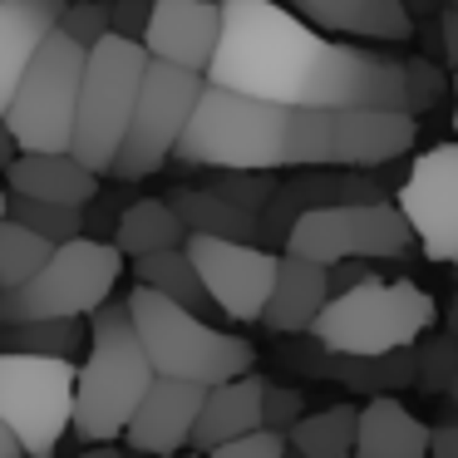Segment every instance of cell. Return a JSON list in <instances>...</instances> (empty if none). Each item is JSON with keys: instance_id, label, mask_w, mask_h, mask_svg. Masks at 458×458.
Returning <instances> with one entry per match:
<instances>
[{"instance_id": "cell-10", "label": "cell", "mask_w": 458, "mask_h": 458, "mask_svg": "<svg viewBox=\"0 0 458 458\" xmlns=\"http://www.w3.org/2000/svg\"><path fill=\"white\" fill-rule=\"evenodd\" d=\"M74 375H80V365L64 355L0 350V424L21 438L30 458L50 454L70 434Z\"/></svg>"}, {"instance_id": "cell-19", "label": "cell", "mask_w": 458, "mask_h": 458, "mask_svg": "<svg viewBox=\"0 0 458 458\" xmlns=\"http://www.w3.org/2000/svg\"><path fill=\"white\" fill-rule=\"evenodd\" d=\"M64 5L70 0H0V114L11 109L25 64L35 60L45 35L60 25Z\"/></svg>"}, {"instance_id": "cell-7", "label": "cell", "mask_w": 458, "mask_h": 458, "mask_svg": "<svg viewBox=\"0 0 458 458\" xmlns=\"http://www.w3.org/2000/svg\"><path fill=\"white\" fill-rule=\"evenodd\" d=\"M153 55L143 50V40L109 30L104 40L89 45L84 60V80H80V109H74V139L70 153H80L94 173L114 168L123 133H129L133 104H139V84Z\"/></svg>"}, {"instance_id": "cell-8", "label": "cell", "mask_w": 458, "mask_h": 458, "mask_svg": "<svg viewBox=\"0 0 458 458\" xmlns=\"http://www.w3.org/2000/svg\"><path fill=\"white\" fill-rule=\"evenodd\" d=\"M119 271H123V251L114 242L80 232V237L60 242L30 281L0 291V326H15V320H64V316L89 320L114 296Z\"/></svg>"}, {"instance_id": "cell-35", "label": "cell", "mask_w": 458, "mask_h": 458, "mask_svg": "<svg viewBox=\"0 0 458 458\" xmlns=\"http://www.w3.org/2000/svg\"><path fill=\"white\" fill-rule=\"evenodd\" d=\"M60 30H70L80 45L104 40V35L114 30V25H109V5H99V0H70L64 15H60Z\"/></svg>"}, {"instance_id": "cell-31", "label": "cell", "mask_w": 458, "mask_h": 458, "mask_svg": "<svg viewBox=\"0 0 458 458\" xmlns=\"http://www.w3.org/2000/svg\"><path fill=\"white\" fill-rule=\"evenodd\" d=\"M276 168H217V182L212 188L222 192V198H232L237 208H247V212H267V202L276 198V188L281 182L271 178Z\"/></svg>"}, {"instance_id": "cell-33", "label": "cell", "mask_w": 458, "mask_h": 458, "mask_svg": "<svg viewBox=\"0 0 458 458\" xmlns=\"http://www.w3.org/2000/svg\"><path fill=\"white\" fill-rule=\"evenodd\" d=\"M454 369H458V335L428 340V345L414 350V379H419L424 389H444Z\"/></svg>"}, {"instance_id": "cell-13", "label": "cell", "mask_w": 458, "mask_h": 458, "mask_svg": "<svg viewBox=\"0 0 458 458\" xmlns=\"http://www.w3.org/2000/svg\"><path fill=\"white\" fill-rule=\"evenodd\" d=\"M188 257L198 261V276L208 296L217 301L222 316L232 320H261L276 281V251L242 237H212V232H188Z\"/></svg>"}, {"instance_id": "cell-20", "label": "cell", "mask_w": 458, "mask_h": 458, "mask_svg": "<svg viewBox=\"0 0 458 458\" xmlns=\"http://www.w3.org/2000/svg\"><path fill=\"white\" fill-rule=\"evenodd\" d=\"M261 385H267V379H257L251 369L247 375H232V379L208 385L202 409H198V424H192V448L217 454L227 438L257 428L261 424Z\"/></svg>"}, {"instance_id": "cell-24", "label": "cell", "mask_w": 458, "mask_h": 458, "mask_svg": "<svg viewBox=\"0 0 458 458\" xmlns=\"http://www.w3.org/2000/svg\"><path fill=\"white\" fill-rule=\"evenodd\" d=\"M188 242V222L178 217L168 198H143L133 208H123V217L114 222V247L123 257H148L163 247H182Z\"/></svg>"}, {"instance_id": "cell-41", "label": "cell", "mask_w": 458, "mask_h": 458, "mask_svg": "<svg viewBox=\"0 0 458 458\" xmlns=\"http://www.w3.org/2000/svg\"><path fill=\"white\" fill-rule=\"evenodd\" d=\"M0 458H25V448H21V438L11 434V428L0 424Z\"/></svg>"}, {"instance_id": "cell-21", "label": "cell", "mask_w": 458, "mask_h": 458, "mask_svg": "<svg viewBox=\"0 0 458 458\" xmlns=\"http://www.w3.org/2000/svg\"><path fill=\"white\" fill-rule=\"evenodd\" d=\"M296 11L330 35H365L389 45L414 35V15L404 0H296Z\"/></svg>"}, {"instance_id": "cell-47", "label": "cell", "mask_w": 458, "mask_h": 458, "mask_svg": "<svg viewBox=\"0 0 458 458\" xmlns=\"http://www.w3.org/2000/svg\"><path fill=\"white\" fill-rule=\"evenodd\" d=\"M454 281H458V261H454Z\"/></svg>"}, {"instance_id": "cell-38", "label": "cell", "mask_w": 458, "mask_h": 458, "mask_svg": "<svg viewBox=\"0 0 458 458\" xmlns=\"http://www.w3.org/2000/svg\"><path fill=\"white\" fill-rule=\"evenodd\" d=\"M428 454L434 458H458V419L428 428Z\"/></svg>"}, {"instance_id": "cell-15", "label": "cell", "mask_w": 458, "mask_h": 458, "mask_svg": "<svg viewBox=\"0 0 458 458\" xmlns=\"http://www.w3.org/2000/svg\"><path fill=\"white\" fill-rule=\"evenodd\" d=\"M208 385L202 379H182V375H153V385L143 389L139 409H133L123 444L139 454H178L192 444V424Z\"/></svg>"}, {"instance_id": "cell-46", "label": "cell", "mask_w": 458, "mask_h": 458, "mask_svg": "<svg viewBox=\"0 0 458 458\" xmlns=\"http://www.w3.org/2000/svg\"><path fill=\"white\" fill-rule=\"evenodd\" d=\"M454 133H458V80H454Z\"/></svg>"}, {"instance_id": "cell-48", "label": "cell", "mask_w": 458, "mask_h": 458, "mask_svg": "<svg viewBox=\"0 0 458 458\" xmlns=\"http://www.w3.org/2000/svg\"><path fill=\"white\" fill-rule=\"evenodd\" d=\"M444 5H458V0H444Z\"/></svg>"}, {"instance_id": "cell-29", "label": "cell", "mask_w": 458, "mask_h": 458, "mask_svg": "<svg viewBox=\"0 0 458 458\" xmlns=\"http://www.w3.org/2000/svg\"><path fill=\"white\" fill-rule=\"evenodd\" d=\"M55 247H60V242H50V237H40L35 227H25V222L5 217L0 222V291L30 281L35 271L50 261Z\"/></svg>"}, {"instance_id": "cell-28", "label": "cell", "mask_w": 458, "mask_h": 458, "mask_svg": "<svg viewBox=\"0 0 458 458\" xmlns=\"http://www.w3.org/2000/svg\"><path fill=\"white\" fill-rule=\"evenodd\" d=\"M80 345H89V326H84V316L15 320V326H0V350H35V355L74 360V355H80Z\"/></svg>"}, {"instance_id": "cell-30", "label": "cell", "mask_w": 458, "mask_h": 458, "mask_svg": "<svg viewBox=\"0 0 458 458\" xmlns=\"http://www.w3.org/2000/svg\"><path fill=\"white\" fill-rule=\"evenodd\" d=\"M5 217L25 222V227H35L40 237L50 242H70L84 232V208H70V202H45V198H25V192H11V208H5Z\"/></svg>"}, {"instance_id": "cell-36", "label": "cell", "mask_w": 458, "mask_h": 458, "mask_svg": "<svg viewBox=\"0 0 458 458\" xmlns=\"http://www.w3.org/2000/svg\"><path fill=\"white\" fill-rule=\"evenodd\" d=\"M301 414H306V399H301V389H291V385H261V424L291 428Z\"/></svg>"}, {"instance_id": "cell-32", "label": "cell", "mask_w": 458, "mask_h": 458, "mask_svg": "<svg viewBox=\"0 0 458 458\" xmlns=\"http://www.w3.org/2000/svg\"><path fill=\"white\" fill-rule=\"evenodd\" d=\"M448 94V74L428 60H404V99L409 114H428Z\"/></svg>"}, {"instance_id": "cell-16", "label": "cell", "mask_w": 458, "mask_h": 458, "mask_svg": "<svg viewBox=\"0 0 458 458\" xmlns=\"http://www.w3.org/2000/svg\"><path fill=\"white\" fill-rule=\"evenodd\" d=\"M222 35V0H153L143 25V50L153 60H173L182 70L208 74Z\"/></svg>"}, {"instance_id": "cell-44", "label": "cell", "mask_w": 458, "mask_h": 458, "mask_svg": "<svg viewBox=\"0 0 458 458\" xmlns=\"http://www.w3.org/2000/svg\"><path fill=\"white\" fill-rule=\"evenodd\" d=\"M404 5H409V15H419V11H428L434 0H404Z\"/></svg>"}, {"instance_id": "cell-43", "label": "cell", "mask_w": 458, "mask_h": 458, "mask_svg": "<svg viewBox=\"0 0 458 458\" xmlns=\"http://www.w3.org/2000/svg\"><path fill=\"white\" fill-rule=\"evenodd\" d=\"M444 394H448V404H454V409H458V369H454V375H448V385H444Z\"/></svg>"}, {"instance_id": "cell-40", "label": "cell", "mask_w": 458, "mask_h": 458, "mask_svg": "<svg viewBox=\"0 0 458 458\" xmlns=\"http://www.w3.org/2000/svg\"><path fill=\"white\" fill-rule=\"evenodd\" d=\"M21 153V143H15V133H11V123H5V114H0V173L11 168V158Z\"/></svg>"}, {"instance_id": "cell-23", "label": "cell", "mask_w": 458, "mask_h": 458, "mask_svg": "<svg viewBox=\"0 0 458 458\" xmlns=\"http://www.w3.org/2000/svg\"><path fill=\"white\" fill-rule=\"evenodd\" d=\"M320 369L335 375L345 389H355L365 399L394 394V389L414 385V345H394V350H379V355H335V350H326Z\"/></svg>"}, {"instance_id": "cell-42", "label": "cell", "mask_w": 458, "mask_h": 458, "mask_svg": "<svg viewBox=\"0 0 458 458\" xmlns=\"http://www.w3.org/2000/svg\"><path fill=\"white\" fill-rule=\"evenodd\" d=\"M444 320H448V335H458V291H454V301H448Z\"/></svg>"}, {"instance_id": "cell-6", "label": "cell", "mask_w": 458, "mask_h": 458, "mask_svg": "<svg viewBox=\"0 0 458 458\" xmlns=\"http://www.w3.org/2000/svg\"><path fill=\"white\" fill-rule=\"evenodd\" d=\"M438 320V306L414 281H385L365 276L355 286L335 291L320 306L310 335L335 355H379L394 345H414Z\"/></svg>"}, {"instance_id": "cell-26", "label": "cell", "mask_w": 458, "mask_h": 458, "mask_svg": "<svg viewBox=\"0 0 458 458\" xmlns=\"http://www.w3.org/2000/svg\"><path fill=\"white\" fill-rule=\"evenodd\" d=\"M133 271H139L143 286L163 291V296L182 301L192 310H217V301L208 296L198 276V261L188 257V247H163V251H148V257H133Z\"/></svg>"}, {"instance_id": "cell-14", "label": "cell", "mask_w": 458, "mask_h": 458, "mask_svg": "<svg viewBox=\"0 0 458 458\" xmlns=\"http://www.w3.org/2000/svg\"><path fill=\"white\" fill-rule=\"evenodd\" d=\"M428 261H458V143L419 153L394 192Z\"/></svg>"}, {"instance_id": "cell-45", "label": "cell", "mask_w": 458, "mask_h": 458, "mask_svg": "<svg viewBox=\"0 0 458 458\" xmlns=\"http://www.w3.org/2000/svg\"><path fill=\"white\" fill-rule=\"evenodd\" d=\"M5 208H11V188H0V222H5Z\"/></svg>"}, {"instance_id": "cell-27", "label": "cell", "mask_w": 458, "mask_h": 458, "mask_svg": "<svg viewBox=\"0 0 458 458\" xmlns=\"http://www.w3.org/2000/svg\"><path fill=\"white\" fill-rule=\"evenodd\" d=\"M355 424H360L355 404H330L320 414H301L286 428V438L301 458H350L355 454Z\"/></svg>"}, {"instance_id": "cell-3", "label": "cell", "mask_w": 458, "mask_h": 458, "mask_svg": "<svg viewBox=\"0 0 458 458\" xmlns=\"http://www.w3.org/2000/svg\"><path fill=\"white\" fill-rule=\"evenodd\" d=\"M286 104L208 80L173 158L192 168H286Z\"/></svg>"}, {"instance_id": "cell-34", "label": "cell", "mask_w": 458, "mask_h": 458, "mask_svg": "<svg viewBox=\"0 0 458 458\" xmlns=\"http://www.w3.org/2000/svg\"><path fill=\"white\" fill-rule=\"evenodd\" d=\"M291 448L286 428H271V424H257L247 428V434L227 438V444L217 448V458H281Z\"/></svg>"}, {"instance_id": "cell-4", "label": "cell", "mask_w": 458, "mask_h": 458, "mask_svg": "<svg viewBox=\"0 0 458 458\" xmlns=\"http://www.w3.org/2000/svg\"><path fill=\"white\" fill-rule=\"evenodd\" d=\"M419 143V114L385 104L291 109L286 168H385Z\"/></svg>"}, {"instance_id": "cell-11", "label": "cell", "mask_w": 458, "mask_h": 458, "mask_svg": "<svg viewBox=\"0 0 458 458\" xmlns=\"http://www.w3.org/2000/svg\"><path fill=\"white\" fill-rule=\"evenodd\" d=\"M414 227L399 212V202H320L306 208L286 232V251L310 257L320 267L345 257H365V261H394L409 251Z\"/></svg>"}, {"instance_id": "cell-5", "label": "cell", "mask_w": 458, "mask_h": 458, "mask_svg": "<svg viewBox=\"0 0 458 458\" xmlns=\"http://www.w3.org/2000/svg\"><path fill=\"white\" fill-rule=\"evenodd\" d=\"M129 316L139 326V340H143V350H148L158 375H182V379L217 385V379L247 375L257 365L251 340L208 326L202 310L182 306V301L163 296V291L143 286V281L129 291Z\"/></svg>"}, {"instance_id": "cell-9", "label": "cell", "mask_w": 458, "mask_h": 458, "mask_svg": "<svg viewBox=\"0 0 458 458\" xmlns=\"http://www.w3.org/2000/svg\"><path fill=\"white\" fill-rule=\"evenodd\" d=\"M84 60H89V45H80L70 30L55 25V30L45 35V45L35 50V60L25 64L21 84H15L11 109H5V123H11L21 153L70 148Z\"/></svg>"}, {"instance_id": "cell-17", "label": "cell", "mask_w": 458, "mask_h": 458, "mask_svg": "<svg viewBox=\"0 0 458 458\" xmlns=\"http://www.w3.org/2000/svg\"><path fill=\"white\" fill-rule=\"evenodd\" d=\"M326 301H330V267L286 251V257H276V281H271L261 326L281 330V335H310Z\"/></svg>"}, {"instance_id": "cell-1", "label": "cell", "mask_w": 458, "mask_h": 458, "mask_svg": "<svg viewBox=\"0 0 458 458\" xmlns=\"http://www.w3.org/2000/svg\"><path fill=\"white\" fill-rule=\"evenodd\" d=\"M208 80L286 109H316V104L409 109L404 60L330 40L306 15L276 0H222V35Z\"/></svg>"}, {"instance_id": "cell-37", "label": "cell", "mask_w": 458, "mask_h": 458, "mask_svg": "<svg viewBox=\"0 0 458 458\" xmlns=\"http://www.w3.org/2000/svg\"><path fill=\"white\" fill-rule=\"evenodd\" d=\"M148 15H153V0H114V5H109V25L119 35H133V40H143Z\"/></svg>"}, {"instance_id": "cell-25", "label": "cell", "mask_w": 458, "mask_h": 458, "mask_svg": "<svg viewBox=\"0 0 458 458\" xmlns=\"http://www.w3.org/2000/svg\"><path fill=\"white\" fill-rule=\"evenodd\" d=\"M173 208L188 222V232H212V237H242L257 242L261 237V217L247 208H237L232 198H222L217 188H178L173 192Z\"/></svg>"}, {"instance_id": "cell-12", "label": "cell", "mask_w": 458, "mask_h": 458, "mask_svg": "<svg viewBox=\"0 0 458 458\" xmlns=\"http://www.w3.org/2000/svg\"><path fill=\"white\" fill-rule=\"evenodd\" d=\"M202 84H208V74H198V70H182L173 60H148L143 84H139V104H133V119H129L119 153H114L109 178H123V182L148 178V173H158L173 158Z\"/></svg>"}, {"instance_id": "cell-39", "label": "cell", "mask_w": 458, "mask_h": 458, "mask_svg": "<svg viewBox=\"0 0 458 458\" xmlns=\"http://www.w3.org/2000/svg\"><path fill=\"white\" fill-rule=\"evenodd\" d=\"M438 45H444V60L458 70V5H444L438 15Z\"/></svg>"}, {"instance_id": "cell-18", "label": "cell", "mask_w": 458, "mask_h": 458, "mask_svg": "<svg viewBox=\"0 0 458 458\" xmlns=\"http://www.w3.org/2000/svg\"><path fill=\"white\" fill-rule=\"evenodd\" d=\"M99 178L80 153L55 148V153H15L11 168H5V188L25 192V198H45V202H70V208H84V202L99 198Z\"/></svg>"}, {"instance_id": "cell-22", "label": "cell", "mask_w": 458, "mask_h": 458, "mask_svg": "<svg viewBox=\"0 0 458 458\" xmlns=\"http://www.w3.org/2000/svg\"><path fill=\"white\" fill-rule=\"evenodd\" d=\"M355 454L360 458H424L428 454V424L409 414L394 394H369L360 404Z\"/></svg>"}, {"instance_id": "cell-2", "label": "cell", "mask_w": 458, "mask_h": 458, "mask_svg": "<svg viewBox=\"0 0 458 458\" xmlns=\"http://www.w3.org/2000/svg\"><path fill=\"white\" fill-rule=\"evenodd\" d=\"M153 360L139 340L129 301H104L89 316V355L74 375V438L80 444H109L129 428L143 389L153 385Z\"/></svg>"}]
</instances>
